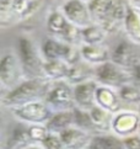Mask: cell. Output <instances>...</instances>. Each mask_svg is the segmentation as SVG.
Listing matches in <instances>:
<instances>
[{
	"mask_svg": "<svg viewBox=\"0 0 140 149\" xmlns=\"http://www.w3.org/2000/svg\"><path fill=\"white\" fill-rule=\"evenodd\" d=\"M52 83L44 78L27 79L21 83L17 88L6 93L3 97V105L8 109H17L24 105L37 101H46L48 93L52 89Z\"/></svg>",
	"mask_w": 140,
	"mask_h": 149,
	"instance_id": "1",
	"label": "cell"
},
{
	"mask_svg": "<svg viewBox=\"0 0 140 149\" xmlns=\"http://www.w3.org/2000/svg\"><path fill=\"white\" fill-rule=\"evenodd\" d=\"M19 58L26 80L43 78V67L46 62L43 61L42 54L33 41L28 37H21L19 40Z\"/></svg>",
	"mask_w": 140,
	"mask_h": 149,
	"instance_id": "2",
	"label": "cell"
},
{
	"mask_svg": "<svg viewBox=\"0 0 140 149\" xmlns=\"http://www.w3.org/2000/svg\"><path fill=\"white\" fill-rule=\"evenodd\" d=\"M47 30L51 33L52 38L62 41L64 43L76 47L82 43L81 30L70 24L62 11H52L47 17Z\"/></svg>",
	"mask_w": 140,
	"mask_h": 149,
	"instance_id": "3",
	"label": "cell"
},
{
	"mask_svg": "<svg viewBox=\"0 0 140 149\" xmlns=\"http://www.w3.org/2000/svg\"><path fill=\"white\" fill-rule=\"evenodd\" d=\"M41 52L46 61H62L68 63L69 65H74L81 61L80 49L52 37L43 41Z\"/></svg>",
	"mask_w": 140,
	"mask_h": 149,
	"instance_id": "4",
	"label": "cell"
},
{
	"mask_svg": "<svg viewBox=\"0 0 140 149\" xmlns=\"http://www.w3.org/2000/svg\"><path fill=\"white\" fill-rule=\"evenodd\" d=\"M44 102L54 113L73 111L76 107L74 97V88H71V85L67 81L53 84Z\"/></svg>",
	"mask_w": 140,
	"mask_h": 149,
	"instance_id": "5",
	"label": "cell"
},
{
	"mask_svg": "<svg viewBox=\"0 0 140 149\" xmlns=\"http://www.w3.org/2000/svg\"><path fill=\"white\" fill-rule=\"evenodd\" d=\"M95 80L100 85L112 89H121L127 84H132L130 70L124 69L112 61L96 67Z\"/></svg>",
	"mask_w": 140,
	"mask_h": 149,
	"instance_id": "6",
	"label": "cell"
},
{
	"mask_svg": "<svg viewBox=\"0 0 140 149\" xmlns=\"http://www.w3.org/2000/svg\"><path fill=\"white\" fill-rule=\"evenodd\" d=\"M26 80L20 58L14 53H5L0 61V81L9 91Z\"/></svg>",
	"mask_w": 140,
	"mask_h": 149,
	"instance_id": "7",
	"label": "cell"
},
{
	"mask_svg": "<svg viewBox=\"0 0 140 149\" xmlns=\"http://www.w3.org/2000/svg\"><path fill=\"white\" fill-rule=\"evenodd\" d=\"M12 115L19 121L27 123L30 126H46L48 121L52 118V116L54 115V112L48 107V105L44 101H37V102H31L21 106V107L14 109Z\"/></svg>",
	"mask_w": 140,
	"mask_h": 149,
	"instance_id": "8",
	"label": "cell"
},
{
	"mask_svg": "<svg viewBox=\"0 0 140 149\" xmlns=\"http://www.w3.org/2000/svg\"><path fill=\"white\" fill-rule=\"evenodd\" d=\"M60 11L70 24L76 26L80 30H84L95 24L91 17L87 3L82 0H67L63 4Z\"/></svg>",
	"mask_w": 140,
	"mask_h": 149,
	"instance_id": "9",
	"label": "cell"
},
{
	"mask_svg": "<svg viewBox=\"0 0 140 149\" xmlns=\"http://www.w3.org/2000/svg\"><path fill=\"white\" fill-rule=\"evenodd\" d=\"M140 126V116L135 111H119L113 116L112 132L119 138H127L135 134Z\"/></svg>",
	"mask_w": 140,
	"mask_h": 149,
	"instance_id": "10",
	"label": "cell"
},
{
	"mask_svg": "<svg viewBox=\"0 0 140 149\" xmlns=\"http://www.w3.org/2000/svg\"><path fill=\"white\" fill-rule=\"evenodd\" d=\"M130 6V0H114L111 13L100 26L105 29L107 33L117 32L121 27H124V21Z\"/></svg>",
	"mask_w": 140,
	"mask_h": 149,
	"instance_id": "11",
	"label": "cell"
},
{
	"mask_svg": "<svg viewBox=\"0 0 140 149\" xmlns=\"http://www.w3.org/2000/svg\"><path fill=\"white\" fill-rule=\"evenodd\" d=\"M100 84L96 80H91L84 84H79L74 88V97L76 102V107L90 111L96 106V93Z\"/></svg>",
	"mask_w": 140,
	"mask_h": 149,
	"instance_id": "12",
	"label": "cell"
},
{
	"mask_svg": "<svg viewBox=\"0 0 140 149\" xmlns=\"http://www.w3.org/2000/svg\"><path fill=\"white\" fill-rule=\"evenodd\" d=\"M59 137L65 149H87L94 139L92 134L75 127L64 131L62 134H59Z\"/></svg>",
	"mask_w": 140,
	"mask_h": 149,
	"instance_id": "13",
	"label": "cell"
},
{
	"mask_svg": "<svg viewBox=\"0 0 140 149\" xmlns=\"http://www.w3.org/2000/svg\"><path fill=\"white\" fill-rule=\"evenodd\" d=\"M111 61L124 69H130L135 63L139 62L138 54L134 46L128 41H123L112 52Z\"/></svg>",
	"mask_w": 140,
	"mask_h": 149,
	"instance_id": "14",
	"label": "cell"
},
{
	"mask_svg": "<svg viewBox=\"0 0 140 149\" xmlns=\"http://www.w3.org/2000/svg\"><path fill=\"white\" fill-rule=\"evenodd\" d=\"M121 97L114 89L100 85L96 93V105L107 112L116 115L121 110Z\"/></svg>",
	"mask_w": 140,
	"mask_h": 149,
	"instance_id": "15",
	"label": "cell"
},
{
	"mask_svg": "<svg viewBox=\"0 0 140 149\" xmlns=\"http://www.w3.org/2000/svg\"><path fill=\"white\" fill-rule=\"evenodd\" d=\"M81 53V59L89 64L101 65L111 61L112 53L110 49L102 43V45H82L80 48Z\"/></svg>",
	"mask_w": 140,
	"mask_h": 149,
	"instance_id": "16",
	"label": "cell"
},
{
	"mask_svg": "<svg viewBox=\"0 0 140 149\" xmlns=\"http://www.w3.org/2000/svg\"><path fill=\"white\" fill-rule=\"evenodd\" d=\"M70 67L71 65L62 61H46L43 67V78L52 84L67 81L69 78Z\"/></svg>",
	"mask_w": 140,
	"mask_h": 149,
	"instance_id": "17",
	"label": "cell"
},
{
	"mask_svg": "<svg viewBox=\"0 0 140 149\" xmlns=\"http://www.w3.org/2000/svg\"><path fill=\"white\" fill-rule=\"evenodd\" d=\"M95 75H96V68L94 69L91 67V64L81 59L79 63L70 67V73L67 83L73 85V86H76L79 84L95 80Z\"/></svg>",
	"mask_w": 140,
	"mask_h": 149,
	"instance_id": "18",
	"label": "cell"
},
{
	"mask_svg": "<svg viewBox=\"0 0 140 149\" xmlns=\"http://www.w3.org/2000/svg\"><path fill=\"white\" fill-rule=\"evenodd\" d=\"M33 144L28 134V127H15L4 142L3 149H26Z\"/></svg>",
	"mask_w": 140,
	"mask_h": 149,
	"instance_id": "19",
	"label": "cell"
},
{
	"mask_svg": "<svg viewBox=\"0 0 140 149\" xmlns=\"http://www.w3.org/2000/svg\"><path fill=\"white\" fill-rule=\"evenodd\" d=\"M89 112L95 126V130L98 134H106L107 132L112 130V120L114 115L107 112L103 109L98 107L97 105L91 109Z\"/></svg>",
	"mask_w": 140,
	"mask_h": 149,
	"instance_id": "20",
	"label": "cell"
},
{
	"mask_svg": "<svg viewBox=\"0 0 140 149\" xmlns=\"http://www.w3.org/2000/svg\"><path fill=\"white\" fill-rule=\"evenodd\" d=\"M47 130L53 134H62L64 131L74 127L73 111L69 112H58L52 116V118L46 125Z\"/></svg>",
	"mask_w": 140,
	"mask_h": 149,
	"instance_id": "21",
	"label": "cell"
},
{
	"mask_svg": "<svg viewBox=\"0 0 140 149\" xmlns=\"http://www.w3.org/2000/svg\"><path fill=\"white\" fill-rule=\"evenodd\" d=\"M124 30L132 42L140 43V9L130 6L124 21Z\"/></svg>",
	"mask_w": 140,
	"mask_h": 149,
	"instance_id": "22",
	"label": "cell"
},
{
	"mask_svg": "<svg viewBox=\"0 0 140 149\" xmlns=\"http://www.w3.org/2000/svg\"><path fill=\"white\" fill-rule=\"evenodd\" d=\"M114 0H90L87 3L89 10L94 22L101 25L111 13Z\"/></svg>",
	"mask_w": 140,
	"mask_h": 149,
	"instance_id": "23",
	"label": "cell"
},
{
	"mask_svg": "<svg viewBox=\"0 0 140 149\" xmlns=\"http://www.w3.org/2000/svg\"><path fill=\"white\" fill-rule=\"evenodd\" d=\"M107 33L102 26L94 24L81 30V40L82 45H102L106 40Z\"/></svg>",
	"mask_w": 140,
	"mask_h": 149,
	"instance_id": "24",
	"label": "cell"
},
{
	"mask_svg": "<svg viewBox=\"0 0 140 149\" xmlns=\"http://www.w3.org/2000/svg\"><path fill=\"white\" fill-rule=\"evenodd\" d=\"M73 120H74V127L81 131H85L94 136V133H97L95 130V126L91 120V116L89 111L81 110L79 107H75L73 110Z\"/></svg>",
	"mask_w": 140,
	"mask_h": 149,
	"instance_id": "25",
	"label": "cell"
},
{
	"mask_svg": "<svg viewBox=\"0 0 140 149\" xmlns=\"http://www.w3.org/2000/svg\"><path fill=\"white\" fill-rule=\"evenodd\" d=\"M94 138L102 149H124L123 139L116 134H96Z\"/></svg>",
	"mask_w": 140,
	"mask_h": 149,
	"instance_id": "26",
	"label": "cell"
},
{
	"mask_svg": "<svg viewBox=\"0 0 140 149\" xmlns=\"http://www.w3.org/2000/svg\"><path fill=\"white\" fill-rule=\"evenodd\" d=\"M118 95L122 101L128 104H140V89L134 84H127L118 89Z\"/></svg>",
	"mask_w": 140,
	"mask_h": 149,
	"instance_id": "27",
	"label": "cell"
},
{
	"mask_svg": "<svg viewBox=\"0 0 140 149\" xmlns=\"http://www.w3.org/2000/svg\"><path fill=\"white\" fill-rule=\"evenodd\" d=\"M28 134L35 144H41L47 138V136L49 134V132H48L46 126L33 125V126H28Z\"/></svg>",
	"mask_w": 140,
	"mask_h": 149,
	"instance_id": "28",
	"label": "cell"
},
{
	"mask_svg": "<svg viewBox=\"0 0 140 149\" xmlns=\"http://www.w3.org/2000/svg\"><path fill=\"white\" fill-rule=\"evenodd\" d=\"M41 146L44 149H65L59 134H53V133H49L47 136L46 139L41 143Z\"/></svg>",
	"mask_w": 140,
	"mask_h": 149,
	"instance_id": "29",
	"label": "cell"
},
{
	"mask_svg": "<svg viewBox=\"0 0 140 149\" xmlns=\"http://www.w3.org/2000/svg\"><path fill=\"white\" fill-rule=\"evenodd\" d=\"M124 149H140V136L133 134L127 138H123Z\"/></svg>",
	"mask_w": 140,
	"mask_h": 149,
	"instance_id": "30",
	"label": "cell"
},
{
	"mask_svg": "<svg viewBox=\"0 0 140 149\" xmlns=\"http://www.w3.org/2000/svg\"><path fill=\"white\" fill-rule=\"evenodd\" d=\"M130 77H132V84L140 89V61L135 63L130 69Z\"/></svg>",
	"mask_w": 140,
	"mask_h": 149,
	"instance_id": "31",
	"label": "cell"
},
{
	"mask_svg": "<svg viewBox=\"0 0 140 149\" xmlns=\"http://www.w3.org/2000/svg\"><path fill=\"white\" fill-rule=\"evenodd\" d=\"M94 137H95V136H94ZM87 149H102V148L100 147V144H98V143L95 141V138H94L92 142H91V144L89 146V148H87Z\"/></svg>",
	"mask_w": 140,
	"mask_h": 149,
	"instance_id": "32",
	"label": "cell"
},
{
	"mask_svg": "<svg viewBox=\"0 0 140 149\" xmlns=\"http://www.w3.org/2000/svg\"><path fill=\"white\" fill-rule=\"evenodd\" d=\"M130 4L133 5V6L140 9V0H130Z\"/></svg>",
	"mask_w": 140,
	"mask_h": 149,
	"instance_id": "33",
	"label": "cell"
},
{
	"mask_svg": "<svg viewBox=\"0 0 140 149\" xmlns=\"http://www.w3.org/2000/svg\"><path fill=\"white\" fill-rule=\"evenodd\" d=\"M26 149H44L41 144H33V146H31L28 148H26Z\"/></svg>",
	"mask_w": 140,
	"mask_h": 149,
	"instance_id": "34",
	"label": "cell"
},
{
	"mask_svg": "<svg viewBox=\"0 0 140 149\" xmlns=\"http://www.w3.org/2000/svg\"><path fill=\"white\" fill-rule=\"evenodd\" d=\"M138 115L140 116V104H139V106H138Z\"/></svg>",
	"mask_w": 140,
	"mask_h": 149,
	"instance_id": "35",
	"label": "cell"
},
{
	"mask_svg": "<svg viewBox=\"0 0 140 149\" xmlns=\"http://www.w3.org/2000/svg\"><path fill=\"white\" fill-rule=\"evenodd\" d=\"M138 134L140 136V126H139V130H138Z\"/></svg>",
	"mask_w": 140,
	"mask_h": 149,
	"instance_id": "36",
	"label": "cell"
},
{
	"mask_svg": "<svg viewBox=\"0 0 140 149\" xmlns=\"http://www.w3.org/2000/svg\"><path fill=\"white\" fill-rule=\"evenodd\" d=\"M82 1H85V3H89V1H90V0H82Z\"/></svg>",
	"mask_w": 140,
	"mask_h": 149,
	"instance_id": "37",
	"label": "cell"
}]
</instances>
